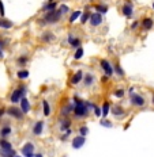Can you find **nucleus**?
Wrapping results in <instances>:
<instances>
[{"mask_svg": "<svg viewBox=\"0 0 154 157\" xmlns=\"http://www.w3.org/2000/svg\"><path fill=\"white\" fill-rule=\"evenodd\" d=\"M72 103H74V111H72V115L77 119H85L89 117V114L93 111L96 103H93L92 100H83L78 96H75L72 99Z\"/></svg>", "mask_w": 154, "mask_h": 157, "instance_id": "nucleus-1", "label": "nucleus"}, {"mask_svg": "<svg viewBox=\"0 0 154 157\" xmlns=\"http://www.w3.org/2000/svg\"><path fill=\"white\" fill-rule=\"evenodd\" d=\"M63 19V15L57 10L51 11V12H45L41 18L38 19L40 26H49V24H56Z\"/></svg>", "mask_w": 154, "mask_h": 157, "instance_id": "nucleus-2", "label": "nucleus"}, {"mask_svg": "<svg viewBox=\"0 0 154 157\" xmlns=\"http://www.w3.org/2000/svg\"><path fill=\"white\" fill-rule=\"evenodd\" d=\"M18 153L7 138H0V157H15Z\"/></svg>", "mask_w": 154, "mask_h": 157, "instance_id": "nucleus-3", "label": "nucleus"}, {"mask_svg": "<svg viewBox=\"0 0 154 157\" xmlns=\"http://www.w3.org/2000/svg\"><path fill=\"white\" fill-rule=\"evenodd\" d=\"M26 95H27V87L25 86V84H19L15 89H12V92L10 95L11 104H17V103H19V100L22 98H25Z\"/></svg>", "mask_w": 154, "mask_h": 157, "instance_id": "nucleus-4", "label": "nucleus"}, {"mask_svg": "<svg viewBox=\"0 0 154 157\" xmlns=\"http://www.w3.org/2000/svg\"><path fill=\"white\" fill-rule=\"evenodd\" d=\"M130 104L135 108H143L146 106V98L140 93L132 92L130 93Z\"/></svg>", "mask_w": 154, "mask_h": 157, "instance_id": "nucleus-5", "label": "nucleus"}, {"mask_svg": "<svg viewBox=\"0 0 154 157\" xmlns=\"http://www.w3.org/2000/svg\"><path fill=\"white\" fill-rule=\"evenodd\" d=\"M6 114L12 119H17V121L25 119V114L21 111V108L17 107V106H14V104L10 106V107H6Z\"/></svg>", "mask_w": 154, "mask_h": 157, "instance_id": "nucleus-6", "label": "nucleus"}, {"mask_svg": "<svg viewBox=\"0 0 154 157\" xmlns=\"http://www.w3.org/2000/svg\"><path fill=\"white\" fill-rule=\"evenodd\" d=\"M100 68L102 69V72H104V75H105V76H108L109 78L113 77L115 72H113V64L111 61H108L106 58L100 60Z\"/></svg>", "mask_w": 154, "mask_h": 157, "instance_id": "nucleus-7", "label": "nucleus"}, {"mask_svg": "<svg viewBox=\"0 0 154 157\" xmlns=\"http://www.w3.org/2000/svg\"><path fill=\"white\" fill-rule=\"evenodd\" d=\"M134 12H135L134 3L130 2V0L124 2L123 5H121V15H123L124 18H127V19H131V18L134 16Z\"/></svg>", "mask_w": 154, "mask_h": 157, "instance_id": "nucleus-8", "label": "nucleus"}, {"mask_svg": "<svg viewBox=\"0 0 154 157\" xmlns=\"http://www.w3.org/2000/svg\"><path fill=\"white\" fill-rule=\"evenodd\" d=\"M21 153L22 157H34V153H36V146H34L33 142H26L23 144V146L21 148Z\"/></svg>", "mask_w": 154, "mask_h": 157, "instance_id": "nucleus-9", "label": "nucleus"}, {"mask_svg": "<svg viewBox=\"0 0 154 157\" xmlns=\"http://www.w3.org/2000/svg\"><path fill=\"white\" fill-rule=\"evenodd\" d=\"M111 114L115 118L121 119L127 115V111H125V108L121 104H113V106H111Z\"/></svg>", "mask_w": 154, "mask_h": 157, "instance_id": "nucleus-10", "label": "nucleus"}, {"mask_svg": "<svg viewBox=\"0 0 154 157\" xmlns=\"http://www.w3.org/2000/svg\"><path fill=\"white\" fill-rule=\"evenodd\" d=\"M102 15L98 14V12H92L90 14V19H89V24L90 27H93V29H96V27H100L102 24Z\"/></svg>", "mask_w": 154, "mask_h": 157, "instance_id": "nucleus-11", "label": "nucleus"}, {"mask_svg": "<svg viewBox=\"0 0 154 157\" xmlns=\"http://www.w3.org/2000/svg\"><path fill=\"white\" fill-rule=\"evenodd\" d=\"M67 42H68V45H70L72 49H78L79 46H82V39H81L79 37L71 34V33L67 35Z\"/></svg>", "mask_w": 154, "mask_h": 157, "instance_id": "nucleus-12", "label": "nucleus"}, {"mask_svg": "<svg viewBox=\"0 0 154 157\" xmlns=\"http://www.w3.org/2000/svg\"><path fill=\"white\" fill-rule=\"evenodd\" d=\"M44 126H45L44 121H37V122H34V125L31 126V134H33V136H36V137L42 136V133H44Z\"/></svg>", "mask_w": 154, "mask_h": 157, "instance_id": "nucleus-13", "label": "nucleus"}, {"mask_svg": "<svg viewBox=\"0 0 154 157\" xmlns=\"http://www.w3.org/2000/svg\"><path fill=\"white\" fill-rule=\"evenodd\" d=\"M72 111H74V103H72V100H71V102H67V103H64V104L61 106L60 115L63 118H64V117H70V115L72 114Z\"/></svg>", "mask_w": 154, "mask_h": 157, "instance_id": "nucleus-14", "label": "nucleus"}, {"mask_svg": "<svg viewBox=\"0 0 154 157\" xmlns=\"http://www.w3.org/2000/svg\"><path fill=\"white\" fill-rule=\"evenodd\" d=\"M72 126V121H71V118L70 117H64V118H60V121H59V130L61 131H65V130H68V129H71Z\"/></svg>", "mask_w": 154, "mask_h": 157, "instance_id": "nucleus-15", "label": "nucleus"}, {"mask_svg": "<svg viewBox=\"0 0 154 157\" xmlns=\"http://www.w3.org/2000/svg\"><path fill=\"white\" fill-rule=\"evenodd\" d=\"M96 81H97V78L96 76H94L93 73H86V75H83V80H82V83H83V86L86 87V88H90V87H93L94 84H96Z\"/></svg>", "mask_w": 154, "mask_h": 157, "instance_id": "nucleus-16", "label": "nucleus"}, {"mask_svg": "<svg viewBox=\"0 0 154 157\" xmlns=\"http://www.w3.org/2000/svg\"><path fill=\"white\" fill-rule=\"evenodd\" d=\"M19 108H21V111L23 112L25 115L26 114H29L30 112V108H31V106H30V102H29V99L25 96V98H22L19 100Z\"/></svg>", "mask_w": 154, "mask_h": 157, "instance_id": "nucleus-17", "label": "nucleus"}, {"mask_svg": "<svg viewBox=\"0 0 154 157\" xmlns=\"http://www.w3.org/2000/svg\"><path fill=\"white\" fill-rule=\"evenodd\" d=\"M82 80H83V71H81V69H79V71H77L71 76L70 83L72 84V86H78V84L82 83Z\"/></svg>", "mask_w": 154, "mask_h": 157, "instance_id": "nucleus-18", "label": "nucleus"}, {"mask_svg": "<svg viewBox=\"0 0 154 157\" xmlns=\"http://www.w3.org/2000/svg\"><path fill=\"white\" fill-rule=\"evenodd\" d=\"M85 144H86V137H82L78 134L77 137L72 138V148H74V149H81Z\"/></svg>", "mask_w": 154, "mask_h": 157, "instance_id": "nucleus-19", "label": "nucleus"}, {"mask_svg": "<svg viewBox=\"0 0 154 157\" xmlns=\"http://www.w3.org/2000/svg\"><path fill=\"white\" fill-rule=\"evenodd\" d=\"M140 27H142V29H143L144 31L152 30L153 27H154V20L152 19V18H149V16L143 18V19L140 20Z\"/></svg>", "mask_w": 154, "mask_h": 157, "instance_id": "nucleus-20", "label": "nucleus"}, {"mask_svg": "<svg viewBox=\"0 0 154 157\" xmlns=\"http://www.w3.org/2000/svg\"><path fill=\"white\" fill-rule=\"evenodd\" d=\"M12 134V127L11 125L4 123L2 127H0V138H8Z\"/></svg>", "mask_w": 154, "mask_h": 157, "instance_id": "nucleus-21", "label": "nucleus"}, {"mask_svg": "<svg viewBox=\"0 0 154 157\" xmlns=\"http://www.w3.org/2000/svg\"><path fill=\"white\" fill-rule=\"evenodd\" d=\"M57 7H59V3L56 2V0L55 2H48L41 7V11L42 12H51V11L57 10Z\"/></svg>", "mask_w": 154, "mask_h": 157, "instance_id": "nucleus-22", "label": "nucleus"}, {"mask_svg": "<svg viewBox=\"0 0 154 157\" xmlns=\"http://www.w3.org/2000/svg\"><path fill=\"white\" fill-rule=\"evenodd\" d=\"M15 62H17V65H18V67H19L21 69H23V68H26V65L30 62V57H29L27 54L19 56V57L17 58V61H15Z\"/></svg>", "mask_w": 154, "mask_h": 157, "instance_id": "nucleus-23", "label": "nucleus"}, {"mask_svg": "<svg viewBox=\"0 0 154 157\" xmlns=\"http://www.w3.org/2000/svg\"><path fill=\"white\" fill-rule=\"evenodd\" d=\"M40 38H41L42 42H45V43H51V42H53V41H55L56 35L52 33V31H44Z\"/></svg>", "mask_w": 154, "mask_h": 157, "instance_id": "nucleus-24", "label": "nucleus"}, {"mask_svg": "<svg viewBox=\"0 0 154 157\" xmlns=\"http://www.w3.org/2000/svg\"><path fill=\"white\" fill-rule=\"evenodd\" d=\"M41 106H42V115L44 117H49L52 114V108H51V104L46 99H44L41 102Z\"/></svg>", "mask_w": 154, "mask_h": 157, "instance_id": "nucleus-25", "label": "nucleus"}, {"mask_svg": "<svg viewBox=\"0 0 154 157\" xmlns=\"http://www.w3.org/2000/svg\"><path fill=\"white\" fill-rule=\"evenodd\" d=\"M14 27V23H12L11 20H8V19H6V18H2L0 16V29H3V30H10Z\"/></svg>", "mask_w": 154, "mask_h": 157, "instance_id": "nucleus-26", "label": "nucleus"}, {"mask_svg": "<svg viewBox=\"0 0 154 157\" xmlns=\"http://www.w3.org/2000/svg\"><path fill=\"white\" fill-rule=\"evenodd\" d=\"M101 117L102 118H106L109 115V112H111V103L109 102H104L102 106H101Z\"/></svg>", "mask_w": 154, "mask_h": 157, "instance_id": "nucleus-27", "label": "nucleus"}, {"mask_svg": "<svg viewBox=\"0 0 154 157\" xmlns=\"http://www.w3.org/2000/svg\"><path fill=\"white\" fill-rule=\"evenodd\" d=\"M94 8H96V12H98V14H101V15H105L106 12H108V5L106 4H104V3H100V4H96L94 5Z\"/></svg>", "mask_w": 154, "mask_h": 157, "instance_id": "nucleus-28", "label": "nucleus"}, {"mask_svg": "<svg viewBox=\"0 0 154 157\" xmlns=\"http://www.w3.org/2000/svg\"><path fill=\"white\" fill-rule=\"evenodd\" d=\"M113 72H115V75H116L117 77H124V76H125L123 68H121V65L119 64V62H116V64L113 65Z\"/></svg>", "mask_w": 154, "mask_h": 157, "instance_id": "nucleus-29", "label": "nucleus"}, {"mask_svg": "<svg viewBox=\"0 0 154 157\" xmlns=\"http://www.w3.org/2000/svg\"><path fill=\"white\" fill-rule=\"evenodd\" d=\"M81 15H82V11H81V10L70 12V19H68V22H70V23H75V22L81 18Z\"/></svg>", "mask_w": 154, "mask_h": 157, "instance_id": "nucleus-30", "label": "nucleus"}, {"mask_svg": "<svg viewBox=\"0 0 154 157\" xmlns=\"http://www.w3.org/2000/svg\"><path fill=\"white\" fill-rule=\"evenodd\" d=\"M29 71H27V69H19V71L17 72V77L19 78V80H26L27 77H29Z\"/></svg>", "mask_w": 154, "mask_h": 157, "instance_id": "nucleus-31", "label": "nucleus"}, {"mask_svg": "<svg viewBox=\"0 0 154 157\" xmlns=\"http://www.w3.org/2000/svg\"><path fill=\"white\" fill-rule=\"evenodd\" d=\"M90 12L89 10H86V11H82V15H81V18H79V20H81V23L82 24H86L87 22H89V19H90Z\"/></svg>", "mask_w": 154, "mask_h": 157, "instance_id": "nucleus-32", "label": "nucleus"}, {"mask_svg": "<svg viewBox=\"0 0 154 157\" xmlns=\"http://www.w3.org/2000/svg\"><path fill=\"white\" fill-rule=\"evenodd\" d=\"M85 56V49L82 46H79L78 49H75V53H74V60H82Z\"/></svg>", "mask_w": 154, "mask_h": 157, "instance_id": "nucleus-33", "label": "nucleus"}, {"mask_svg": "<svg viewBox=\"0 0 154 157\" xmlns=\"http://www.w3.org/2000/svg\"><path fill=\"white\" fill-rule=\"evenodd\" d=\"M113 96L117 99H123L125 96V89L121 87V88H116L115 91H113Z\"/></svg>", "mask_w": 154, "mask_h": 157, "instance_id": "nucleus-34", "label": "nucleus"}, {"mask_svg": "<svg viewBox=\"0 0 154 157\" xmlns=\"http://www.w3.org/2000/svg\"><path fill=\"white\" fill-rule=\"evenodd\" d=\"M57 11L60 12V14L63 15V16H64V15H68L71 12V10H70V7H68L67 4H60L57 7Z\"/></svg>", "mask_w": 154, "mask_h": 157, "instance_id": "nucleus-35", "label": "nucleus"}, {"mask_svg": "<svg viewBox=\"0 0 154 157\" xmlns=\"http://www.w3.org/2000/svg\"><path fill=\"white\" fill-rule=\"evenodd\" d=\"M78 133H79V136L86 137L87 134H89V126H86V125H82V126H79V129H78Z\"/></svg>", "mask_w": 154, "mask_h": 157, "instance_id": "nucleus-36", "label": "nucleus"}, {"mask_svg": "<svg viewBox=\"0 0 154 157\" xmlns=\"http://www.w3.org/2000/svg\"><path fill=\"white\" fill-rule=\"evenodd\" d=\"M7 39H0V60L4 58V48L7 45Z\"/></svg>", "mask_w": 154, "mask_h": 157, "instance_id": "nucleus-37", "label": "nucleus"}, {"mask_svg": "<svg viewBox=\"0 0 154 157\" xmlns=\"http://www.w3.org/2000/svg\"><path fill=\"white\" fill-rule=\"evenodd\" d=\"M71 133H72V130H71V129H68V130L63 131V133H61V136H60V141H63V142H64V141H67L68 138H70Z\"/></svg>", "mask_w": 154, "mask_h": 157, "instance_id": "nucleus-38", "label": "nucleus"}, {"mask_svg": "<svg viewBox=\"0 0 154 157\" xmlns=\"http://www.w3.org/2000/svg\"><path fill=\"white\" fill-rule=\"evenodd\" d=\"M100 125L101 126H104V127H106V129H111V127H113V123L109 119H106V118H104L102 121H100Z\"/></svg>", "mask_w": 154, "mask_h": 157, "instance_id": "nucleus-39", "label": "nucleus"}, {"mask_svg": "<svg viewBox=\"0 0 154 157\" xmlns=\"http://www.w3.org/2000/svg\"><path fill=\"white\" fill-rule=\"evenodd\" d=\"M93 112H94V115H96V118H100L101 117V107H100V106H94V108H93Z\"/></svg>", "mask_w": 154, "mask_h": 157, "instance_id": "nucleus-40", "label": "nucleus"}, {"mask_svg": "<svg viewBox=\"0 0 154 157\" xmlns=\"http://www.w3.org/2000/svg\"><path fill=\"white\" fill-rule=\"evenodd\" d=\"M138 27H140V22H139V20H134L132 23L130 24V29L132 30V31H135V30L138 29Z\"/></svg>", "mask_w": 154, "mask_h": 157, "instance_id": "nucleus-41", "label": "nucleus"}, {"mask_svg": "<svg viewBox=\"0 0 154 157\" xmlns=\"http://www.w3.org/2000/svg\"><path fill=\"white\" fill-rule=\"evenodd\" d=\"M4 15H6L4 4H3V2H2V0H0V16H2V18H4Z\"/></svg>", "mask_w": 154, "mask_h": 157, "instance_id": "nucleus-42", "label": "nucleus"}, {"mask_svg": "<svg viewBox=\"0 0 154 157\" xmlns=\"http://www.w3.org/2000/svg\"><path fill=\"white\" fill-rule=\"evenodd\" d=\"M6 115V107H0V119Z\"/></svg>", "mask_w": 154, "mask_h": 157, "instance_id": "nucleus-43", "label": "nucleus"}, {"mask_svg": "<svg viewBox=\"0 0 154 157\" xmlns=\"http://www.w3.org/2000/svg\"><path fill=\"white\" fill-rule=\"evenodd\" d=\"M109 80H111V78H109L108 76H105V75H104V76L101 77V83H104V84H105V83H108Z\"/></svg>", "mask_w": 154, "mask_h": 157, "instance_id": "nucleus-44", "label": "nucleus"}, {"mask_svg": "<svg viewBox=\"0 0 154 157\" xmlns=\"http://www.w3.org/2000/svg\"><path fill=\"white\" fill-rule=\"evenodd\" d=\"M132 92H135V87H134V86L128 88V93H132Z\"/></svg>", "mask_w": 154, "mask_h": 157, "instance_id": "nucleus-45", "label": "nucleus"}, {"mask_svg": "<svg viewBox=\"0 0 154 157\" xmlns=\"http://www.w3.org/2000/svg\"><path fill=\"white\" fill-rule=\"evenodd\" d=\"M34 157H44L42 153H34Z\"/></svg>", "mask_w": 154, "mask_h": 157, "instance_id": "nucleus-46", "label": "nucleus"}, {"mask_svg": "<svg viewBox=\"0 0 154 157\" xmlns=\"http://www.w3.org/2000/svg\"><path fill=\"white\" fill-rule=\"evenodd\" d=\"M152 104L154 106V92H153V95H152Z\"/></svg>", "mask_w": 154, "mask_h": 157, "instance_id": "nucleus-47", "label": "nucleus"}, {"mask_svg": "<svg viewBox=\"0 0 154 157\" xmlns=\"http://www.w3.org/2000/svg\"><path fill=\"white\" fill-rule=\"evenodd\" d=\"M15 157H22V156H21V155H17V156H15Z\"/></svg>", "mask_w": 154, "mask_h": 157, "instance_id": "nucleus-48", "label": "nucleus"}, {"mask_svg": "<svg viewBox=\"0 0 154 157\" xmlns=\"http://www.w3.org/2000/svg\"><path fill=\"white\" fill-rule=\"evenodd\" d=\"M152 7H153V10H154V3H153V5H152Z\"/></svg>", "mask_w": 154, "mask_h": 157, "instance_id": "nucleus-49", "label": "nucleus"}, {"mask_svg": "<svg viewBox=\"0 0 154 157\" xmlns=\"http://www.w3.org/2000/svg\"><path fill=\"white\" fill-rule=\"evenodd\" d=\"M48 2H55V0H48Z\"/></svg>", "mask_w": 154, "mask_h": 157, "instance_id": "nucleus-50", "label": "nucleus"}, {"mask_svg": "<svg viewBox=\"0 0 154 157\" xmlns=\"http://www.w3.org/2000/svg\"><path fill=\"white\" fill-rule=\"evenodd\" d=\"M63 157H67V156H63Z\"/></svg>", "mask_w": 154, "mask_h": 157, "instance_id": "nucleus-51", "label": "nucleus"}, {"mask_svg": "<svg viewBox=\"0 0 154 157\" xmlns=\"http://www.w3.org/2000/svg\"><path fill=\"white\" fill-rule=\"evenodd\" d=\"M92 2H93V0H92Z\"/></svg>", "mask_w": 154, "mask_h": 157, "instance_id": "nucleus-52", "label": "nucleus"}]
</instances>
